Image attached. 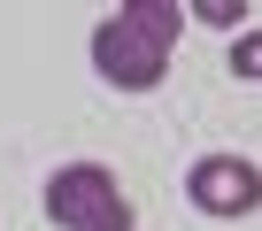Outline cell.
<instances>
[{
  "instance_id": "3957f363",
  "label": "cell",
  "mask_w": 262,
  "mask_h": 231,
  "mask_svg": "<svg viewBox=\"0 0 262 231\" xmlns=\"http://www.w3.org/2000/svg\"><path fill=\"white\" fill-rule=\"evenodd\" d=\"M185 200L201 216H254L262 208V170L247 154H201L193 177H185Z\"/></svg>"
},
{
  "instance_id": "5b68a950",
  "label": "cell",
  "mask_w": 262,
  "mask_h": 231,
  "mask_svg": "<svg viewBox=\"0 0 262 231\" xmlns=\"http://www.w3.org/2000/svg\"><path fill=\"white\" fill-rule=\"evenodd\" d=\"M185 16H201V24H247V8H231V0H193Z\"/></svg>"
},
{
  "instance_id": "277c9868",
  "label": "cell",
  "mask_w": 262,
  "mask_h": 231,
  "mask_svg": "<svg viewBox=\"0 0 262 231\" xmlns=\"http://www.w3.org/2000/svg\"><path fill=\"white\" fill-rule=\"evenodd\" d=\"M231 77L239 85H262V31H239L231 39Z\"/></svg>"
},
{
  "instance_id": "6da1fadb",
  "label": "cell",
  "mask_w": 262,
  "mask_h": 231,
  "mask_svg": "<svg viewBox=\"0 0 262 231\" xmlns=\"http://www.w3.org/2000/svg\"><path fill=\"white\" fill-rule=\"evenodd\" d=\"M178 31H185V8H178V0H123V8H108L93 24V70H100V85H116V93H155L170 77Z\"/></svg>"
},
{
  "instance_id": "7a4b0ae2",
  "label": "cell",
  "mask_w": 262,
  "mask_h": 231,
  "mask_svg": "<svg viewBox=\"0 0 262 231\" xmlns=\"http://www.w3.org/2000/svg\"><path fill=\"white\" fill-rule=\"evenodd\" d=\"M47 223L54 231H131L139 208L123 200L108 162H62L47 177Z\"/></svg>"
}]
</instances>
